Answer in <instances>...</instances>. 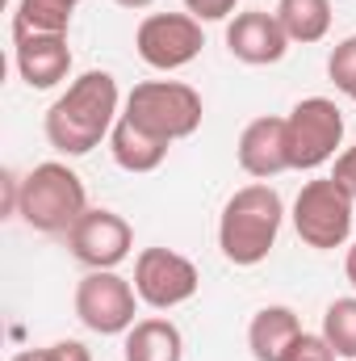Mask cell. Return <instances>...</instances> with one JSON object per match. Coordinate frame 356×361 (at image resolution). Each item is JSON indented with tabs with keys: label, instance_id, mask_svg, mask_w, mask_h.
<instances>
[{
	"label": "cell",
	"instance_id": "obj_1",
	"mask_svg": "<svg viewBox=\"0 0 356 361\" xmlns=\"http://www.w3.org/2000/svg\"><path fill=\"white\" fill-rule=\"evenodd\" d=\"M117 105H122V92L109 72L92 68L84 76H76L46 109V122H42L46 143L59 156H89L92 147H101L113 135V126L122 118Z\"/></svg>",
	"mask_w": 356,
	"mask_h": 361
},
{
	"label": "cell",
	"instance_id": "obj_2",
	"mask_svg": "<svg viewBox=\"0 0 356 361\" xmlns=\"http://www.w3.org/2000/svg\"><path fill=\"white\" fill-rule=\"evenodd\" d=\"M285 223V202L268 180H252L243 189H235L218 214V248L231 265L252 269L268 261V252L276 248Z\"/></svg>",
	"mask_w": 356,
	"mask_h": 361
},
{
	"label": "cell",
	"instance_id": "obj_3",
	"mask_svg": "<svg viewBox=\"0 0 356 361\" xmlns=\"http://www.w3.org/2000/svg\"><path fill=\"white\" fill-rule=\"evenodd\" d=\"M89 210V189L68 164L46 160L34 164L21 177V193H17V214L25 227L42 231V235H68L80 214Z\"/></svg>",
	"mask_w": 356,
	"mask_h": 361
},
{
	"label": "cell",
	"instance_id": "obj_4",
	"mask_svg": "<svg viewBox=\"0 0 356 361\" xmlns=\"http://www.w3.org/2000/svg\"><path fill=\"white\" fill-rule=\"evenodd\" d=\"M122 118L143 126L147 135H155L164 143H180V139L201 130L205 105H201V92L184 80H143L130 89Z\"/></svg>",
	"mask_w": 356,
	"mask_h": 361
},
{
	"label": "cell",
	"instance_id": "obj_5",
	"mask_svg": "<svg viewBox=\"0 0 356 361\" xmlns=\"http://www.w3.org/2000/svg\"><path fill=\"white\" fill-rule=\"evenodd\" d=\"M352 193L336 177H314L293 197V231L306 248L331 252L352 235Z\"/></svg>",
	"mask_w": 356,
	"mask_h": 361
},
{
	"label": "cell",
	"instance_id": "obj_6",
	"mask_svg": "<svg viewBox=\"0 0 356 361\" xmlns=\"http://www.w3.org/2000/svg\"><path fill=\"white\" fill-rule=\"evenodd\" d=\"M285 143H289V169L314 173L344 147V114L331 97H306L285 118Z\"/></svg>",
	"mask_w": 356,
	"mask_h": 361
},
{
	"label": "cell",
	"instance_id": "obj_7",
	"mask_svg": "<svg viewBox=\"0 0 356 361\" xmlns=\"http://www.w3.org/2000/svg\"><path fill=\"white\" fill-rule=\"evenodd\" d=\"M139 290L117 269H89L76 286V319L96 336H126L139 319Z\"/></svg>",
	"mask_w": 356,
	"mask_h": 361
},
{
	"label": "cell",
	"instance_id": "obj_8",
	"mask_svg": "<svg viewBox=\"0 0 356 361\" xmlns=\"http://www.w3.org/2000/svg\"><path fill=\"white\" fill-rule=\"evenodd\" d=\"M205 47L201 21L193 13H147L134 30V51L155 72H180L189 68Z\"/></svg>",
	"mask_w": 356,
	"mask_h": 361
},
{
	"label": "cell",
	"instance_id": "obj_9",
	"mask_svg": "<svg viewBox=\"0 0 356 361\" xmlns=\"http://www.w3.org/2000/svg\"><path fill=\"white\" fill-rule=\"evenodd\" d=\"M134 290H139V302L151 307V311H172L180 302H189L201 286V273L197 265L172 252V248H143L134 257Z\"/></svg>",
	"mask_w": 356,
	"mask_h": 361
},
{
	"label": "cell",
	"instance_id": "obj_10",
	"mask_svg": "<svg viewBox=\"0 0 356 361\" xmlns=\"http://www.w3.org/2000/svg\"><path fill=\"white\" fill-rule=\"evenodd\" d=\"M68 248L84 269H117L134 252V227L105 206H89L68 231Z\"/></svg>",
	"mask_w": 356,
	"mask_h": 361
},
{
	"label": "cell",
	"instance_id": "obj_11",
	"mask_svg": "<svg viewBox=\"0 0 356 361\" xmlns=\"http://www.w3.org/2000/svg\"><path fill=\"white\" fill-rule=\"evenodd\" d=\"M13 68L25 89H59L72 76L68 34H13Z\"/></svg>",
	"mask_w": 356,
	"mask_h": 361
},
{
	"label": "cell",
	"instance_id": "obj_12",
	"mask_svg": "<svg viewBox=\"0 0 356 361\" xmlns=\"http://www.w3.org/2000/svg\"><path fill=\"white\" fill-rule=\"evenodd\" d=\"M227 51L239 63H248V68H268V63H281L285 59L289 34L281 30L276 13L248 8V13H235L227 21Z\"/></svg>",
	"mask_w": 356,
	"mask_h": 361
},
{
	"label": "cell",
	"instance_id": "obj_13",
	"mask_svg": "<svg viewBox=\"0 0 356 361\" xmlns=\"http://www.w3.org/2000/svg\"><path fill=\"white\" fill-rule=\"evenodd\" d=\"M239 169L256 180H272L281 173H289V143H285V118H252L235 143Z\"/></svg>",
	"mask_w": 356,
	"mask_h": 361
},
{
	"label": "cell",
	"instance_id": "obj_14",
	"mask_svg": "<svg viewBox=\"0 0 356 361\" xmlns=\"http://www.w3.org/2000/svg\"><path fill=\"white\" fill-rule=\"evenodd\" d=\"M298 336H302V319L293 307H281V302L260 307L248 324V349L256 361H281Z\"/></svg>",
	"mask_w": 356,
	"mask_h": 361
},
{
	"label": "cell",
	"instance_id": "obj_15",
	"mask_svg": "<svg viewBox=\"0 0 356 361\" xmlns=\"http://www.w3.org/2000/svg\"><path fill=\"white\" fill-rule=\"evenodd\" d=\"M168 147H172V143L147 135L143 126H134V122H126V118H117V126H113V135H109V156H113V164H117L122 173H134V177L155 173V169L168 160Z\"/></svg>",
	"mask_w": 356,
	"mask_h": 361
},
{
	"label": "cell",
	"instance_id": "obj_16",
	"mask_svg": "<svg viewBox=\"0 0 356 361\" xmlns=\"http://www.w3.org/2000/svg\"><path fill=\"white\" fill-rule=\"evenodd\" d=\"M126 361H184V336L168 315H147L126 332Z\"/></svg>",
	"mask_w": 356,
	"mask_h": 361
},
{
	"label": "cell",
	"instance_id": "obj_17",
	"mask_svg": "<svg viewBox=\"0 0 356 361\" xmlns=\"http://www.w3.org/2000/svg\"><path fill=\"white\" fill-rule=\"evenodd\" d=\"M276 21L289 34V42H323L331 34V0H276Z\"/></svg>",
	"mask_w": 356,
	"mask_h": 361
},
{
	"label": "cell",
	"instance_id": "obj_18",
	"mask_svg": "<svg viewBox=\"0 0 356 361\" xmlns=\"http://www.w3.org/2000/svg\"><path fill=\"white\" fill-rule=\"evenodd\" d=\"M80 0H17L13 34H68Z\"/></svg>",
	"mask_w": 356,
	"mask_h": 361
},
{
	"label": "cell",
	"instance_id": "obj_19",
	"mask_svg": "<svg viewBox=\"0 0 356 361\" xmlns=\"http://www.w3.org/2000/svg\"><path fill=\"white\" fill-rule=\"evenodd\" d=\"M323 336H327V345L336 349V357L356 361V294L336 298V302L323 311Z\"/></svg>",
	"mask_w": 356,
	"mask_h": 361
},
{
	"label": "cell",
	"instance_id": "obj_20",
	"mask_svg": "<svg viewBox=\"0 0 356 361\" xmlns=\"http://www.w3.org/2000/svg\"><path fill=\"white\" fill-rule=\"evenodd\" d=\"M327 76H331V85L344 92V97L356 92V34L331 47V55H327Z\"/></svg>",
	"mask_w": 356,
	"mask_h": 361
},
{
	"label": "cell",
	"instance_id": "obj_21",
	"mask_svg": "<svg viewBox=\"0 0 356 361\" xmlns=\"http://www.w3.org/2000/svg\"><path fill=\"white\" fill-rule=\"evenodd\" d=\"M281 361H336V349L327 345L323 332H302V336L285 349V357Z\"/></svg>",
	"mask_w": 356,
	"mask_h": 361
},
{
	"label": "cell",
	"instance_id": "obj_22",
	"mask_svg": "<svg viewBox=\"0 0 356 361\" xmlns=\"http://www.w3.org/2000/svg\"><path fill=\"white\" fill-rule=\"evenodd\" d=\"M184 13H193L197 21H231L239 0H180Z\"/></svg>",
	"mask_w": 356,
	"mask_h": 361
},
{
	"label": "cell",
	"instance_id": "obj_23",
	"mask_svg": "<svg viewBox=\"0 0 356 361\" xmlns=\"http://www.w3.org/2000/svg\"><path fill=\"white\" fill-rule=\"evenodd\" d=\"M331 177H336V180H340V185H344V189L356 197V143H352V147H344V152L336 156V169H331Z\"/></svg>",
	"mask_w": 356,
	"mask_h": 361
},
{
	"label": "cell",
	"instance_id": "obj_24",
	"mask_svg": "<svg viewBox=\"0 0 356 361\" xmlns=\"http://www.w3.org/2000/svg\"><path fill=\"white\" fill-rule=\"evenodd\" d=\"M51 353H55V361H92V353L80 345V341H55Z\"/></svg>",
	"mask_w": 356,
	"mask_h": 361
},
{
	"label": "cell",
	"instance_id": "obj_25",
	"mask_svg": "<svg viewBox=\"0 0 356 361\" xmlns=\"http://www.w3.org/2000/svg\"><path fill=\"white\" fill-rule=\"evenodd\" d=\"M13 361H55V353H51V345H46V349H25V353H17Z\"/></svg>",
	"mask_w": 356,
	"mask_h": 361
},
{
	"label": "cell",
	"instance_id": "obj_26",
	"mask_svg": "<svg viewBox=\"0 0 356 361\" xmlns=\"http://www.w3.org/2000/svg\"><path fill=\"white\" fill-rule=\"evenodd\" d=\"M344 277H348V286L356 290V244L348 248V257H344Z\"/></svg>",
	"mask_w": 356,
	"mask_h": 361
},
{
	"label": "cell",
	"instance_id": "obj_27",
	"mask_svg": "<svg viewBox=\"0 0 356 361\" xmlns=\"http://www.w3.org/2000/svg\"><path fill=\"white\" fill-rule=\"evenodd\" d=\"M113 4H117V8H134V13H139V8H151L155 0H113Z\"/></svg>",
	"mask_w": 356,
	"mask_h": 361
},
{
	"label": "cell",
	"instance_id": "obj_28",
	"mask_svg": "<svg viewBox=\"0 0 356 361\" xmlns=\"http://www.w3.org/2000/svg\"><path fill=\"white\" fill-rule=\"evenodd\" d=\"M352 101H356V92H352Z\"/></svg>",
	"mask_w": 356,
	"mask_h": 361
}]
</instances>
